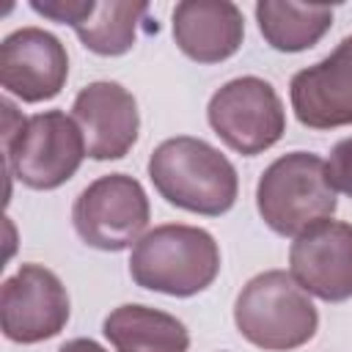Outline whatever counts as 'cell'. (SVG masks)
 I'll return each instance as SVG.
<instances>
[{
    "mask_svg": "<svg viewBox=\"0 0 352 352\" xmlns=\"http://www.w3.org/2000/svg\"><path fill=\"white\" fill-rule=\"evenodd\" d=\"M148 179L168 204L206 217L226 214L239 192L228 157L190 135L168 138L151 151Z\"/></svg>",
    "mask_w": 352,
    "mask_h": 352,
    "instance_id": "obj_1",
    "label": "cell"
},
{
    "mask_svg": "<svg viewBox=\"0 0 352 352\" xmlns=\"http://www.w3.org/2000/svg\"><path fill=\"white\" fill-rule=\"evenodd\" d=\"M220 272L214 236L195 226L168 223L146 231L129 253V275L140 289L192 297L212 286Z\"/></svg>",
    "mask_w": 352,
    "mask_h": 352,
    "instance_id": "obj_2",
    "label": "cell"
},
{
    "mask_svg": "<svg viewBox=\"0 0 352 352\" xmlns=\"http://www.w3.org/2000/svg\"><path fill=\"white\" fill-rule=\"evenodd\" d=\"M234 324L253 346L286 352L308 344L319 327V314L283 270H267L250 278L234 302Z\"/></svg>",
    "mask_w": 352,
    "mask_h": 352,
    "instance_id": "obj_3",
    "label": "cell"
},
{
    "mask_svg": "<svg viewBox=\"0 0 352 352\" xmlns=\"http://www.w3.org/2000/svg\"><path fill=\"white\" fill-rule=\"evenodd\" d=\"M336 204V192L324 176V160L311 151L278 157L256 184V209L280 236H297L314 223L330 220Z\"/></svg>",
    "mask_w": 352,
    "mask_h": 352,
    "instance_id": "obj_4",
    "label": "cell"
},
{
    "mask_svg": "<svg viewBox=\"0 0 352 352\" xmlns=\"http://www.w3.org/2000/svg\"><path fill=\"white\" fill-rule=\"evenodd\" d=\"M6 170L30 190H55L82 165L85 140L72 116L44 110L25 121L11 143L3 146Z\"/></svg>",
    "mask_w": 352,
    "mask_h": 352,
    "instance_id": "obj_5",
    "label": "cell"
},
{
    "mask_svg": "<svg viewBox=\"0 0 352 352\" xmlns=\"http://www.w3.org/2000/svg\"><path fill=\"white\" fill-rule=\"evenodd\" d=\"M209 126L236 154L253 157L272 148L286 132V110L261 77H236L220 85L206 107Z\"/></svg>",
    "mask_w": 352,
    "mask_h": 352,
    "instance_id": "obj_6",
    "label": "cell"
},
{
    "mask_svg": "<svg viewBox=\"0 0 352 352\" xmlns=\"http://www.w3.org/2000/svg\"><path fill=\"white\" fill-rule=\"evenodd\" d=\"M148 214L143 184L126 173L99 176L72 206V223L80 239L107 253H118L138 242L148 226Z\"/></svg>",
    "mask_w": 352,
    "mask_h": 352,
    "instance_id": "obj_7",
    "label": "cell"
},
{
    "mask_svg": "<svg viewBox=\"0 0 352 352\" xmlns=\"http://www.w3.org/2000/svg\"><path fill=\"white\" fill-rule=\"evenodd\" d=\"M69 322V294L60 278L41 264H22L0 289V324L8 341L38 344Z\"/></svg>",
    "mask_w": 352,
    "mask_h": 352,
    "instance_id": "obj_8",
    "label": "cell"
},
{
    "mask_svg": "<svg viewBox=\"0 0 352 352\" xmlns=\"http://www.w3.org/2000/svg\"><path fill=\"white\" fill-rule=\"evenodd\" d=\"M289 275L302 292L344 302L352 297V226L322 220L294 236L289 250Z\"/></svg>",
    "mask_w": 352,
    "mask_h": 352,
    "instance_id": "obj_9",
    "label": "cell"
},
{
    "mask_svg": "<svg viewBox=\"0 0 352 352\" xmlns=\"http://www.w3.org/2000/svg\"><path fill=\"white\" fill-rule=\"evenodd\" d=\"M69 77V55L44 28H19L0 44V82L22 102H44L60 94Z\"/></svg>",
    "mask_w": 352,
    "mask_h": 352,
    "instance_id": "obj_10",
    "label": "cell"
},
{
    "mask_svg": "<svg viewBox=\"0 0 352 352\" xmlns=\"http://www.w3.org/2000/svg\"><path fill=\"white\" fill-rule=\"evenodd\" d=\"M292 110L308 129H336L352 124V36L322 58L297 72L289 85Z\"/></svg>",
    "mask_w": 352,
    "mask_h": 352,
    "instance_id": "obj_11",
    "label": "cell"
},
{
    "mask_svg": "<svg viewBox=\"0 0 352 352\" xmlns=\"http://www.w3.org/2000/svg\"><path fill=\"white\" fill-rule=\"evenodd\" d=\"M72 118L77 121L85 151L94 160H121L138 140V102L118 82L99 80L85 85L74 96Z\"/></svg>",
    "mask_w": 352,
    "mask_h": 352,
    "instance_id": "obj_12",
    "label": "cell"
},
{
    "mask_svg": "<svg viewBox=\"0 0 352 352\" xmlns=\"http://www.w3.org/2000/svg\"><path fill=\"white\" fill-rule=\"evenodd\" d=\"M245 19L228 0H184L173 8V41L198 63H220L242 47Z\"/></svg>",
    "mask_w": 352,
    "mask_h": 352,
    "instance_id": "obj_13",
    "label": "cell"
},
{
    "mask_svg": "<svg viewBox=\"0 0 352 352\" xmlns=\"http://www.w3.org/2000/svg\"><path fill=\"white\" fill-rule=\"evenodd\" d=\"M116 352H187L190 333L176 316L148 305H118L102 324Z\"/></svg>",
    "mask_w": 352,
    "mask_h": 352,
    "instance_id": "obj_14",
    "label": "cell"
},
{
    "mask_svg": "<svg viewBox=\"0 0 352 352\" xmlns=\"http://www.w3.org/2000/svg\"><path fill=\"white\" fill-rule=\"evenodd\" d=\"M256 22L264 41L278 52H302L314 47L333 25V6H305L283 0L256 3Z\"/></svg>",
    "mask_w": 352,
    "mask_h": 352,
    "instance_id": "obj_15",
    "label": "cell"
},
{
    "mask_svg": "<svg viewBox=\"0 0 352 352\" xmlns=\"http://www.w3.org/2000/svg\"><path fill=\"white\" fill-rule=\"evenodd\" d=\"M146 14H148V3H121V0L96 3L94 0V8L88 11V16L74 25V33L85 50L104 58H116L135 47L138 25L143 22Z\"/></svg>",
    "mask_w": 352,
    "mask_h": 352,
    "instance_id": "obj_16",
    "label": "cell"
},
{
    "mask_svg": "<svg viewBox=\"0 0 352 352\" xmlns=\"http://www.w3.org/2000/svg\"><path fill=\"white\" fill-rule=\"evenodd\" d=\"M324 176L333 192H344L346 198H352V135L333 146L324 162Z\"/></svg>",
    "mask_w": 352,
    "mask_h": 352,
    "instance_id": "obj_17",
    "label": "cell"
},
{
    "mask_svg": "<svg viewBox=\"0 0 352 352\" xmlns=\"http://www.w3.org/2000/svg\"><path fill=\"white\" fill-rule=\"evenodd\" d=\"M30 8L47 19H55V22H63V25H77L88 16V11L94 8V0H33Z\"/></svg>",
    "mask_w": 352,
    "mask_h": 352,
    "instance_id": "obj_18",
    "label": "cell"
},
{
    "mask_svg": "<svg viewBox=\"0 0 352 352\" xmlns=\"http://www.w3.org/2000/svg\"><path fill=\"white\" fill-rule=\"evenodd\" d=\"M58 352H107V349L99 346V344L91 341V338H72V341H66Z\"/></svg>",
    "mask_w": 352,
    "mask_h": 352,
    "instance_id": "obj_19",
    "label": "cell"
}]
</instances>
